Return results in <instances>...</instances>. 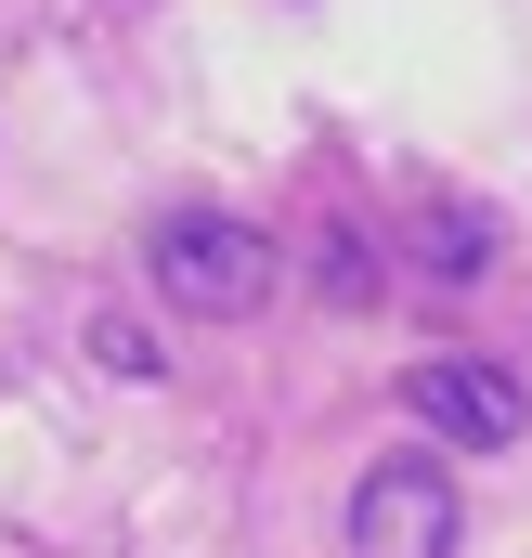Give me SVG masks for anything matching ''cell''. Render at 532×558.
Wrapping results in <instances>:
<instances>
[{
  "label": "cell",
  "instance_id": "obj_1",
  "mask_svg": "<svg viewBox=\"0 0 532 558\" xmlns=\"http://www.w3.org/2000/svg\"><path fill=\"white\" fill-rule=\"evenodd\" d=\"M143 274L169 286L182 312H208V325H234V312H261L273 299V234L247 221V208H169L156 221V247H143Z\"/></svg>",
  "mask_w": 532,
  "mask_h": 558
},
{
  "label": "cell",
  "instance_id": "obj_2",
  "mask_svg": "<svg viewBox=\"0 0 532 558\" xmlns=\"http://www.w3.org/2000/svg\"><path fill=\"white\" fill-rule=\"evenodd\" d=\"M338 546H351V558H455V546H468V494H455V468H442V454H377V468L351 481Z\"/></svg>",
  "mask_w": 532,
  "mask_h": 558
},
{
  "label": "cell",
  "instance_id": "obj_3",
  "mask_svg": "<svg viewBox=\"0 0 532 558\" xmlns=\"http://www.w3.org/2000/svg\"><path fill=\"white\" fill-rule=\"evenodd\" d=\"M402 416L428 428V441H455V454H520L532 441V390L507 364L455 351V364H402Z\"/></svg>",
  "mask_w": 532,
  "mask_h": 558
},
{
  "label": "cell",
  "instance_id": "obj_4",
  "mask_svg": "<svg viewBox=\"0 0 532 558\" xmlns=\"http://www.w3.org/2000/svg\"><path fill=\"white\" fill-rule=\"evenodd\" d=\"M415 274L428 286H481L494 274V208H442V195H428V208H415Z\"/></svg>",
  "mask_w": 532,
  "mask_h": 558
},
{
  "label": "cell",
  "instance_id": "obj_5",
  "mask_svg": "<svg viewBox=\"0 0 532 558\" xmlns=\"http://www.w3.org/2000/svg\"><path fill=\"white\" fill-rule=\"evenodd\" d=\"M312 286H325V299H377V234L325 221V247H312Z\"/></svg>",
  "mask_w": 532,
  "mask_h": 558
},
{
  "label": "cell",
  "instance_id": "obj_6",
  "mask_svg": "<svg viewBox=\"0 0 532 558\" xmlns=\"http://www.w3.org/2000/svg\"><path fill=\"white\" fill-rule=\"evenodd\" d=\"M92 364H105V377H156V338H131V325L105 312V325H92Z\"/></svg>",
  "mask_w": 532,
  "mask_h": 558
}]
</instances>
